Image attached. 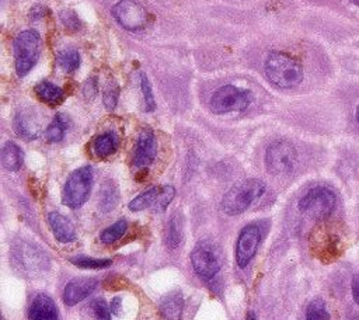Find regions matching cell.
<instances>
[{
    "mask_svg": "<svg viewBox=\"0 0 359 320\" xmlns=\"http://www.w3.org/2000/svg\"><path fill=\"white\" fill-rule=\"evenodd\" d=\"M264 69L266 79L280 88L296 87L303 80L300 63L282 52H271L265 59Z\"/></svg>",
    "mask_w": 359,
    "mask_h": 320,
    "instance_id": "1",
    "label": "cell"
},
{
    "mask_svg": "<svg viewBox=\"0 0 359 320\" xmlns=\"http://www.w3.org/2000/svg\"><path fill=\"white\" fill-rule=\"evenodd\" d=\"M265 192V184L258 178H248L234 184L222 199V209L230 216L245 212Z\"/></svg>",
    "mask_w": 359,
    "mask_h": 320,
    "instance_id": "2",
    "label": "cell"
},
{
    "mask_svg": "<svg viewBox=\"0 0 359 320\" xmlns=\"http://www.w3.org/2000/svg\"><path fill=\"white\" fill-rule=\"evenodd\" d=\"M41 53V36L34 29L22 31L14 39L15 72L20 77L25 76L36 63Z\"/></svg>",
    "mask_w": 359,
    "mask_h": 320,
    "instance_id": "3",
    "label": "cell"
},
{
    "mask_svg": "<svg viewBox=\"0 0 359 320\" xmlns=\"http://www.w3.org/2000/svg\"><path fill=\"white\" fill-rule=\"evenodd\" d=\"M93 185V168L90 166L74 170L62 191V202L69 208L81 206L90 196Z\"/></svg>",
    "mask_w": 359,
    "mask_h": 320,
    "instance_id": "4",
    "label": "cell"
},
{
    "mask_svg": "<svg viewBox=\"0 0 359 320\" xmlns=\"http://www.w3.org/2000/svg\"><path fill=\"white\" fill-rule=\"evenodd\" d=\"M337 205L335 194L327 187H314L299 201V211L313 219L328 218Z\"/></svg>",
    "mask_w": 359,
    "mask_h": 320,
    "instance_id": "5",
    "label": "cell"
},
{
    "mask_svg": "<svg viewBox=\"0 0 359 320\" xmlns=\"http://www.w3.org/2000/svg\"><path fill=\"white\" fill-rule=\"evenodd\" d=\"M252 102L250 90H241L236 86L226 84L217 88L210 98V109L215 114H227L233 111H243Z\"/></svg>",
    "mask_w": 359,
    "mask_h": 320,
    "instance_id": "6",
    "label": "cell"
},
{
    "mask_svg": "<svg viewBox=\"0 0 359 320\" xmlns=\"http://www.w3.org/2000/svg\"><path fill=\"white\" fill-rule=\"evenodd\" d=\"M297 161L294 146L286 140L272 142L265 152V167L273 175L289 174Z\"/></svg>",
    "mask_w": 359,
    "mask_h": 320,
    "instance_id": "7",
    "label": "cell"
},
{
    "mask_svg": "<svg viewBox=\"0 0 359 320\" xmlns=\"http://www.w3.org/2000/svg\"><path fill=\"white\" fill-rule=\"evenodd\" d=\"M191 262L196 274L203 278H212L219 272L222 265L219 248L210 241H199L191 253Z\"/></svg>",
    "mask_w": 359,
    "mask_h": 320,
    "instance_id": "8",
    "label": "cell"
},
{
    "mask_svg": "<svg viewBox=\"0 0 359 320\" xmlns=\"http://www.w3.org/2000/svg\"><path fill=\"white\" fill-rule=\"evenodd\" d=\"M116 22L128 31H140L146 27L149 17L146 8L133 0H121L112 7Z\"/></svg>",
    "mask_w": 359,
    "mask_h": 320,
    "instance_id": "9",
    "label": "cell"
},
{
    "mask_svg": "<svg viewBox=\"0 0 359 320\" xmlns=\"http://www.w3.org/2000/svg\"><path fill=\"white\" fill-rule=\"evenodd\" d=\"M174 195L175 189L172 185H156L135 196L129 202V209L133 212H139L147 208H153L154 211H164L172 201Z\"/></svg>",
    "mask_w": 359,
    "mask_h": 320,
    "instance_id": "10",
    "label": "cell"
},
{
    "mask_svg": "<svg viewBox=\"0 0 359 320\" xmlns=\"http://www.w3.org/2000/svg\"><path fill=\"white\" fill-rule=\"evenodd\" d=\"M262 239V229L259 223L247 225L238 234L236 246V260L238 267H245L257 253Z\"/></svg>",
    "mask_w": 359,
    "mask_h": 320,
    "instance_id": "11",
    "label": "cell"
},
{
    "mask_svg": "<svg viewBox=\"0 0 359 320\" xmlns=\"http://www.w3.org/2000/svg\"><path fill=\"white\" fill-rule=\"evenodd\" d=\"M157 154V140L151 129H143L139 133V138L133 150V166L136 168L149 167Z\"/></svg>",
    "mask_w": 359,
    "mask_h": 320,
    "instance_id": "12",
    "label": "cell"
},
{
    "mask_svg": "<svg viewBox=\"0 0 359 320\" xmlns=\"http://www.w3.org/2000/svg\"><path fill=\"white\" fill-rule=\"evenodd\" d=\"M97 284L98 281L94 278H74L69 281L63 291V302L67 306L77 305L93 293Z\"/></svg>",
    "mask_w": 359,
    "mask_h": 320,
    "instance_id": "13",
    "label": "cell"
},
{
    "mask_svg": "<svg viewBox=\"0 0 359 320\" xmlns=\"http://www.w3.org/2000/svg\"><path fill=\"white\" fill-rule=\"evenodd\" d=\"M29 320H59V310L56 303L45 293H39L34 298L29 310Z\"/></svg>",
    "mask_w": 359,
    "mask_h": 320,
    "instance_id": "14",
    "label": "cell"
},
{
    "mask_svg": "<svg viewBox=\"0 0 359 320\" xmlns=\"http://www.w3.org/2000/svg\"><path fill=\"white\" fill-rule=\"evenodd\" d=\"M48 222H49V226L53 232V236L57 241L60 243H70V241H74L76 240V232H74V227L72 225V222L63 216L62 213L59 212H50L48 215Z\"/></svg>",
    "mask_w": 359,
    "mask_h": 320,
    "instance_id": "15",
    "label": "cell"
},
{
    "mask_svg": "<svg viewBox=\"0 0 359 320\" xmlns=\"http://www.w3.org/2000/svg\"><path fill=\"white\" fill-rule=\"evenodd\" d=\"M14 129L22 139L32 140L39 135V122L35 118V114L20 111L14 119Z\"/></svg>",
    "mask_w": 359,
    "mask_h": 320,
    "instance_id": "16",
    "label": "cell"
},
{
    "mask_svg": "<svg viewBox=\"0 0 359 320\" xmlns=\"http://www.w3.org/2000/svg\"><path fill=\"white\" fill-rule=\"evenodd\" d=\"M184 299L180 292H171L160 302L158 310L163 320H181Z\"/></svg>",
    "mask_w": 359,
    "mask_h": 320,
    "instance_id": "17",
    "label": "cell"
},
{
    "mask_svg": "<svg viewBox=\"0 0 359 320\" xmlns=\"http://www.w3.org/2000/svg\"><path fill=\"white\" fill-rule=\"evenodd\" d=\"M342 240L338 234L334 233H328V234H323L321 241L318 243V257L324 261H330L337 258L341 253H342Z\"/></svg>",
    "mask_w": 359,
    "mask_h": 320,
    "instance_id": "18",
    "label": "cell"
},
{
    "mask_svg": "<svg viewBox=\"0 0 359 320\" xmlns=\"http://www.w3.org/2000/svg\"><path fill=\"white\" fill-rule=\"evenodd\" d=\"M119 145L118 136L114 132H104L93 142V152L98 157H108L116 152Z\"/></svg>",
    "mask_w": 359,
    "mask_h": 320,
    "instance_id": "19",
    "label": "cell"
},
{
    "mask_svg": "<svg viewBox=\"0 0 359 320\" xmlns=\"http://www.w3.org/2000/svg\"><path fill=\"white\" fill-rule=\"evenodd\" d=\"M22 150L14 143L7 142L1 149V164L8 171H17L22 166Z\"/></svg>",
    "mask_w": 359,
    "mask_h": 320,
    "instance_id": "20",
    "label": "cell"
},
{
    "mask_svg": "<svg viewBox=\"0 0 359 320\" xmlns=\"http://www.w3.org/2000/svg\"><path fill=\"white\" fill-rule=\"evenodd\" d=\"M17 255V262L21 264L25 269L29 271H35L36 268L43 265V257L39 253L35 251V248H32L31 246H22L21 250H18L17 253H14Z\"/></svg>",
    "mask_w": 359,
    "mask_h": 320,
    "instance_id": "21",
    "label": "cell"
},
{
    "mask_svg": "<svg viewBox=\"0 0 359 320\" xmlns=\"http://www.w3.org/2000/svg\"><path fill=\"white\" fill-rule=\"evenodd\" d=\"M35 94L36 97L48 104H59L62 102L65 94L63 90L50 81H42L35 86Z\"/></svg>",
    "mask_w": 359,
    "mask_h": 320,
    "instance_id": "22",
    "label": "cell"
},
{
    "mask_svg": "<svg viewBox=\"0 0 359 320\" xmlns=\"http://www.w3.org/2000/svg\"><path fill=\"white\" fill-rule=\"evenodd\" d=\"M70 125V119L67 115L65 114H57L53 121L48 125L46 131H45V138L49 142H60L65 136L66 129Z\"/></svg>",
    "mask_w": 359,
    "mask_h": 320,
    "instance_id": "23",
    "label": "cell"
},
{
    "mask_svg": "<svg viewBox=\"0 0 359 320\" xmlns=\"http://www.w3.org/2000/svg\"><path fill=\"white\" fill-rule=\"evenodd\" d=\"M119 199V192L112 181H105L100 189V209L102 212H109L115 208Z\"/></svg>",
    "mask_w": 359,
    "mask_h": 320,
    "instance_id": "24",
    "label": "cell"
},
{
    "mask_svg": "<svg viewBox=\"0 0 359 320\" xmlns=\"http://www.w3.org/2000/svg\"><path fill=\"white\" fill-rule=\"evenodd\" d=\"M182 240V219L181 215L177 212L171 216L168 223V232H167V244L171 248H175L180 246Z\"/></svg>",
    "mask_w": 359,
    "mask_h": 320,
    "instance_id": "25",
    "label": "cell"
},
{
    "mask_svg": "<svg viewBox=\"0 0 359 320\" xmlns=\"http://www.w3.org/2000/svg\"><path fill=\"white\" fill-rule=\"evenodd\" d=\"M126 229H128V222H126L125 219H119V220L115 222L112 226L104 229V230L101 232V234H100V239H101L102 243L111 244V243L119 240V239L125 234Z\"/></svg>",
    "mask_w": 359,
    "mask_h": 320,
    "instance_id": "26",
    "label": "cell"
},
{
    "mask_svg": "<svg viewBox=\"0 0 359 320\" xmlns=\"http://www.w3.org/2000/svg\"><path fill=\"white\" fill-rule=\"evenodd\" d=\"M70 262L74 264L79 268H87V269H100L107 268L112 264V260L109 258H90L86 255H76L70 258Z\"/></svg>",
    "mask_w": 359,
    "mask_h": 320,
    "instance_id": "27",
    "label": "cell"
},
{
    "mask_svg": "<svg viewBox=\"0 0 359 320\" xmlns=\"http://www.w3.org/2000/svg\"><path fill=\"white\" fill-rule=\"evenodd\" d=\"M57 63L65 72H73L80 66V53L76 49H65L57 53Z\"/></svg>",
    "mask_w": 359,
    "mask_h": 320,
    "instance_id": "28",
    "label": "cell"
},
{
    "mask_svg": "<svg viewBox=\"0 0 359 320\" xmlns=\"http://www.w3.org/2000/svg\"><path fill=\"white\" fill-rule=\"evenodd\" d=\"M306 320H330V313L323 299H314L306 309Z\"/></svg>",
    "mask_w": 359,
    "mask_h": 320,
    "instance_id": "29",
    "label": "cell"
},
{
    "mask_svg": "<svg viewBox=\"0 0 359 320\" xmlns=\"http://www.w3.org/2000/svg\"><path fill=\"white\" fill-rule=\"evenodd\" d=\"M94 320H111V309H108L107 302L101 298H97L90 305Z\"/></svg>",
    "mask_w": 359,
    "mask_h": 320,
    "instance_id": "30",
    "label": "cell"
},
{
    "mask_svg": "<svg viewBox=\"0 0 359 320\" xmlns=\"http://www.w3.org/2000/svg\"><path fill=\"white\" fill-rule=\"evenodd\" d=\"M140 87H142V93H143V100H144V108L146 111H153L156 108V101H154V95H153V90L150 86V81L147 79L146 74H142L140 79Z\"/></svg>",
    "mask_w": 359,
    "mask_h": 320,
    "instance_id": "31",
    "label": "cell"
},
{
    "mask_svg": "<svg viewBox=\"0 0 359 320\" xmlns=\"http://www.w3.org/2000/svg\"><path fill=\"white\" fill-rule=\"evenodd\" d=\"M118 94H119V88H118L116 86H115V87H108V88L104 91V105H105L108 109L115 108L116 101H118Z\"/></svg>",
    "mask_w": 359,
    "mask_h": 320,
    "instance_id": "32",
    "label": "cell"
},
{
    "mask_svg": "<svg viewBox=\"0 0 359 320\" xmlns=\"http://www.w3.org/2000/svg\"><path fill=\"white\" fill-rule=\"evenodd\" d=\"M60 18H62L63 24H65L67 28H70V29H76V28L80 25V20H79L77 15H76L73 11H70V10L62 11V13H60Z\"/></svg>",
    "mask_w": 359,
    "mask_h": 320,
    "instance_id": "33",
    "label": "cell"
},
{
    "mask_svg": "<svg viewBox=\"0 0 359 320\" xmlns=\"http://www.w3.org/2000/svg\"><path fill=\"white\" fill-rule=\"evenodd\" d=\"M352 298L359 305V276H355L352 279Z\"/></svg>",
    "mask_w": 359,
    "mask_h": 320,
    "instance_id": "34",
    "label": "cell"
},
{
    "mask_svg": "<svg viewBox=\"0 0 359 320\" xmlns=\"http://www.w3.org/2000/svg\"><path fill=\"white\" fill-rule=\"evenodd\" d=\"M45 13H46V8H43L42 6H35V7L31 8V15H32V17H41V15H43Z\"/></svg>",
    "mask_w": 359,
    "mask_h": 320,
    "instance_id": "35",
    "label": "cell"
},
{
    "mask_svg": "<svg viewBox=\"0 0 359 320\" xmlns=\"http://www.w3.org/2000/svg\"><path fill=\"white\" fill-rule=\"evenodd\" d=\"M119 309H121V299L119 298H115L112 302H111V312L114 314H118L119 313Z\"/></svg>",
    "mask_w": 359,
    "mask_h": 320,
    "instance_id": "36",
    "label": "cell"
},
{
    "mask_svg": "<svg viewBox=\"0 0 359 320\" xmlns=\"http://www.w3.org/2000/svg\"><path fill=\"white\" fill-rule=\"evenodd\" d=\"M245 320H257V317H255L254 312H248V313H247V316H245Z\"/></svg>",
    "mask_w": 359,
    "mask_h": 320,
    "instance_id": "37",
    "label": "cell"
},
{
    "mask_svg": "<svg viewBox=\"0 0 359 320\" xmlns=\"http://www.w3.org/2000/svg\"><path fill=\"white\" fill-rule=\"evenodd\" d=\"M356 121H358V124H359V104H358V107H356Z\"/></svg>",
    "mask_w": 359,
    "mask_h": 320,
    "instance_id": "38",
    "label": "cell"
},
{
    "mask_svg": "<svg viewBox=\"0 0 359 320\" xmlns=\"http://www.w3.org/2000/svg\"><path fill=\"white\" fill-rule=\"evenodd\" d=\"M351 1H352V3H353V4H356V6H358V7H359V0H351Z\"/></svg>",
    "mask_w": 359,
    "mask_h": 320,
    "instance_id": "39",
    "label": "cell"
}]
</instances>
